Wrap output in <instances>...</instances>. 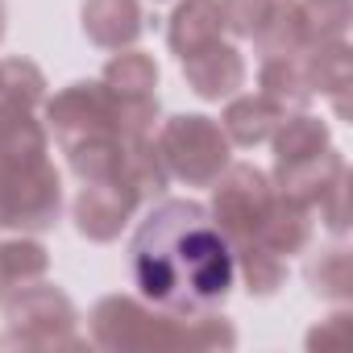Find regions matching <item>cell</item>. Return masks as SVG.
I'll list each match as a JSON object with an SVG mask.
<instances>
[{
  "label": "cell",
  "mask_w": 353,
  "mask_h": 353,
  "mask_svg": "<svg viewBox=\"0 0 353 353\" xmlns=\"http://www.w3.org/2000/svg\"><path fill=\"white\" fill-rule=\"evenodd\" d=\"M133 287L170 316H204L221 307L237 283L233 250L204 204L162 200L129 241Z\"/></svg>",
  "instance_id": "1"
},
{
  "label": "cell",
  "mask_w": 353,
  "mask_h": 353,
  "mask_svg": "<svg viewBox=\"0 0 353 353\" xmlns=\"http://www.w3.org/2000/svg\"><path fill=\"white\" fill-rule=\"evenodd\" d=\"M92 341L100 349H216L237 345V328L225 316H170L133 295H104L92 307Z\"/></svg>",
  "instance_id": "2"
},
{
  "label": "cell",
  "mask_w": 353,
  "mask_h": 353,
  "mask_svg": "<svg viewBox=\"0 0 353 353\" xmlns=\"http://www.w3.org/2000/svg\"><path fill=\"white\" fill-rule=\"evenodd\" d=\"M154 150H158L170 179H179L188 188H212L216 174L229 166L225 129L212 117H200V112H179V117L162 121Z\"/></svg>",
  "instance_id": "3"
},
{
  "label": "cell",
  "mask_w": 353,
  "mask_h": 353,
  "mask_svg": "<svg viewBox=\"0 0 353 353\" xmlns=\"http://www.w3.org/2000/svg\"><path fill=\"white\" fill-rule=\"evenodd\" d=\"M5 336L0 345H21V349H75V303L59 287H26L5 295Z\"/></svg>",
  "instance_id": "4"
},
{
  "label": "cell",
  "mask_w": 353,
  "mask_h": 353,
  "mask_svg": "<svg viewBox=\"0 0 353 353\" xmlns=\"http://www.w3.org/2000/svg\"><path fill=\"white\" fill-rule=\"evenodd\" d=\"M270 179L250 166V162H229L221 174H216V183H212V221L216 229L225 233L229 250L233 245H245V241H258V229H262V216L270 208Z\"/></svg>",
  "instance_id": "5"
},
{
  "label": "cell",
  "mask_w": 353,
  "mask_h": 353,
  "mask_svg": "<svg viewBox=\"0 0 353 353\" xmlns=\"http://www.w3.org/2000/svg\"><path fill=\"white\" fill-rule=\"evenodd\" d=\"M46 121H50V133L63 154L75 150L79 141L108 137V133H117L112 129V92L96 79H79L46 104Z\"/></svg>",
  "instance_id": "6"
},
{
  "label": "cell",
  "mask_w": 353,
  "mask_h": 353,
  "mask_svg": "<svg viewBox=\"0 0 353 353\" xmlns=\"http://www.w3.org/2000/svg\"><path fill=\"white\" fill-rule=\"evenodd\" d=\"M0 204H5V225H13L21 233L54 229V221L63 212L59 170L50 162H38L17 174H0Z\"/></svg>",
  "instance_id": "7"
},
{
  "label": "cell",
  "mask_w": 353,
  "mask_h": 353,
  "mask_svg": "<svg viewBox=\"0 0 353 353\" xmlns=\"http://www.w3.org/2000/svg\"><path fill=\"white\" fill-rule=\"evenodd\" d=\"M141 196L121 179V174H112V179H96V183H83V192L75 196V229L88 237V241H117L121 229L129 225V216L137 212Z\"/></svg>",
  "instance_id": "8"
},
{
  "label": "cell",
  "mask_w": 353,
  "mask_h": 353,
  "mask_svg": "<svg viewBox=\"0 0 353 353\" xmlns=\"http://www.w3.org/2000/svg\"><path fill=\"white\" fill-rule=\"evenodd\" d=\"M179 63H183L188 88L200 100H229V96H237V88H245V59L229 42H212Z\"/></svg>",
  "instance_id": "9"
},
{
  "label": "cell",
  "mask_w": 353,
  "mask_h": 353,
  "mask_svg": "<svg viewBox=\"0 0 353 353\" xmlns=\"http://www.w3.org/2000/svg\"><path fill=\"white\" fill-rule=\"evenodd\" d=\"M46 125L34 117V108L0 104V174H17L46 162Z\"/></svg>",
  "instance_id": "10"
},
{
  "label": "cell",
  "mask_w": 353,
  "mask_h": 353,
  "mask_svg": "<svg viewBox=\"0 0 353 353\" xmlns=\"http://www.w3.org/2000/svg\"><path fill=\"white\" fill-rule=\"evenodd\" d=\"M83 34L100 50H125L145 34V13L137 0H83Z\"/></svg>",
  "instance_id": "11"
},
{
  "label": "cell",
  "mask_w": 353,
  "mask_h": 353,
  "mask_svg": "<svg viewBox=\"0 0 353 353\" xmlns=\"http://www.w3.org/2000/svg\"><path fill=\"white\" fill-rule=\"evenodd\" d=\"M312 229H316V225H312L307 204H299V200L274 192V196H270V208H266V216H262L258 241H262L270 254L291 258V254H303V250L312 245Z\"/></svg>",
  "instance_id": "12"
},
{
  "label": "cell",
  "mask_w": 353,
  "mask_h": 353,
  "mask_svg": "<svg viewBox=\"0 0 353 353\" xmlns=\"http://www.w3.org/2000/svg\"><path fill=\"white\" fill-rule=\"evenodd\" d=\"M221 30H225L221 0H179V9L170 13V26H166V42L179 59H188L221 42Z\"/></svg>",
  "instance_id": "13"
},
{
  "label": "cell",
  "mask_w": 353,
  "mask_h": 353,
  "mask_svg": "<svg viewBox=\"0 0 353 353\" xmlns=\"http://www.w3.org/2000/svg\"><path fill=\"white\" fill-rule=\"evenodd\" d=\"M258 83H262V96H266L279 112H303V108L316 100L312 79H307V67H303V54L262 59Z\"/></svg>",
  "instance_id": "14"
},
{
  "label": "cell",
  "mask_w": 353,
  "mask_h": 353,
  "mask_svg": "<svg viewBox=\"0 0 353 353\" xmlns=\"http://www.w3.org/2000/svg\"><path fill=\"white\" fill-rule=\"evenodd\" d=\"M270 141H274V174L291 170V166H303V162L320 158L324 150H332L328 145V125L316 121V117H307V112H295V117L279 121V129L270 133Z\"/></svg>",
  "instance_id": "15"
},
{
  "label": "cell",
  "mask_w": 353,
  "mask_h": 353,
  "mask_svg": "<svg viewBox=\"0 0 353 353\" xmlns=\"http://www.w3.org/2000/svg\"><path fill=\"white\" fill-rule=\"evenodd\" d=\"M303 67H307V79H312V92H324L332 96V108L345 117L349 104H345V92L353 83V54L345 42H316L303 50Z\"/></svg>",
  "instance_id": "16"
},
{
  "label": "cell",
  "mask_w": 353,
  "mask_h": 353,
  "mask_svg": "<svg viewBox=\"0 0 353 353\" xmlns=\"http://www.w3.org/2000/svg\"><path fill=\"white\" fill-rule=\"evenodd\" d=\"M287 112H279L266 96H229V108L221 117V129L229 137V145H262L270 141V133L279 129Z\"/></svg>",
  "instance_id": "17"
},
{
  "label": "cell",
  "mask_w": 353,
  "mask_h": 353,
  "mask_svg": "<svg viewBox=\"0 0 353 353\" xmlns=\"http://www.w3.org/2000/svg\"><path fill=\"white\" fill-rule=\"evenodd\" d=\"M262 59H287V54H303L307 50V30H303V13L299 0H274L266 21L254 34Z\"/></svg>",
  "instance_id": "18"
},
{
  "label": "cell",
  "mask_w": 353,
  "mask_h": 353,
  "mask_svg": "<svg viewBox=\"0 0 353 353\" xmlns=\"http://www.w3.org/2000/svg\"><path fill=\"white\" fill-rule=\"evenodd\" d=\"M50 270V254L46 245L30 241V237H9L0 241V299L13 295V291H26L34 283H42Z\"/></svg>",
  "instance_id": "19"
},
{
  "label": "cell",
  "mask_w": 353,
  "mask_h": 353,
  "mask_svg": "<svg viewBox=\"0 0 353 353\" xmlns=\"http://www.w3.org/2000/svg\"><path fill=\"white\" fill-rule=\"evenodd\" d=\"M121 179L141 200H158L166 192L170 174H166V166H162V158H158V150H154L150 137L145 141H125V150H121Z\"/></svg>",
  "instance_id": "20"
},
{
  "label": "cell",
  "mask_w": 353,
  "mask_h": 353,
  "mask_svg": "<svg viewBox=\"0 0 353 353\" xmlns=\"http://www.w3.org/2000/svg\"><path fill=\"white\" fill-rule=\"evenodd\" d=\"M100 83L117 96V100H137V96H154L158 88V63L141 50H129V54H117L108 59Z\"/></svg>",
  "instance_id": "21"
},
{
  "label": "cell",
  "mask_w": 353,
  "mask_h": 353,
  "mask_svg": "<svg viewBox=\"0 0 353 353\" xmlns=\"http://www.w3.org/2000/svg\"><path fill=\"white\" fill-rule=\"evenodd\" d=\"M233 266H237V274H241L245 291H250V295H258V299L274 295V291L283 287V279H287L283 258H279V254H270L262 241L233 245Z\"/></svg>",
  "instance_id": "22"
},
{
  "label": "cell",
  "mask_w": 353,
  "mask_h": 353,
  "mask_svg": "<svg viewBox=\"0 0 353 353\" xmlns=\"http://www.w3.org/2000/svg\"><path fill=\"white\" fill-rule=\"evenodd\" d=\"M307 287L316 295H324V299L345 303L353 295V258H349V250L345 245H332L320 258H312L307 262Z\"/></svg>",
  "instance_id": "23"
},
{
  "label": "cell",
  "mask_w": 353,
  "mask_h": 353,
  "mask_svg": "<svg viewBox=\"0 0 353 353\" xmlns=\"http://www.w3.org/2000/svg\"><path fill=\"white\" fill-rule=\"evenodd\" d=\"M121 150H125V141L117 133H108V137H92V141H79L75 150H67V162L83 183H96V179L121 174Z\"/></svg>",
  "instance_id": "24"
},
{
  "label": "cell",
  "mask_w": 353,
  "mask_h": 353,
  "mask_svg": "<svg viewBox=\"0 0 353 353\" xmlns=\"http://www.w3.org/2000/svg\"><path fill=\"white\" fill-rule=\"evenodd\" d=\"M307 46L316 42H345L349 17H353V0H299Z\"/></svg>",
  "instance_id": "25"
},
{
  "label": "cell",
  "mask_w": 353,
  "mask_h": 353,
  "mask_svg": "<svg viewBox=\"0 0 353 353\" xmlns=\"http://www.w3.org/2000/svg\"><path fill=\"white\" fill-rule=\"evenodd\" d=\"M46 96V79L34 63L26 59H5L0 63V104H21V108H38Z\"/></svg>",
  "instance_id": "26"
},
{
  "label": "cell",
  "mask_w": 353,
  "mask_h": 353,
  "mask_svg": "<svg viewBox=\"0 0 353 353\" xmlns=\"http://www.w3.org/2000/svg\"><path fill=\"white\" fill-rule=\"evenodd\" d=\"M274 0H221V13H225V30L237 38H254L258 26L266 21Z\"/></svg>",
  "instance_id": "27"
},
{
  "label": "cell",
  "mask_w": 353,
  "mask_h": 353,
  "mask_svg": "<svg viewBox=\"0 0 353 353\" xmlns=\"http://www.w3.org/2000/svg\"><path fill=\"white\" fill-rule=\"evenodd\" d=\"M316 208H320V221H324L328 233L341 237L349 229V170H341L336 179L328 183V192L316 200Z\"/></svg>",
  "instance_id": "28"
},
{
  "label": "cell",
  "mask_w": 353,
  "mask_h": 353,
  "mask_svg": "<svg viewBox=\"0 0 353 353\" xmlns=\"http://www.w3.org/2000/svg\"><path fill=\"white\" fill-rule=\"evenodd\" d=\"M0 38H5V0H0Z\"/></svg>",
  "instance_id": "29"
}]
</instances>
